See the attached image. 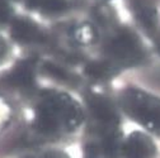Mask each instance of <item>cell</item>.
I'll return each mask as SVG.
<instances>
[{
    "mask_svg": "<svg viewBox=\"0 0 160 158\" xmlns=\"http://www.w3.org/2000/svg\"><path fill=\"white\" fill-rule=\"evenodd\" d=\"M84 120L80 104L61 91L45 90L34 110V129L43 137L75 132Z\"/></svg>",
    "mask_w": 160,
    "mask_h": 158,
    "instance_id": "cell-1",
    "label": "cell"
},
{
    "mask_svg": "<svg viewBox=\"0 0 160 158\" xmlns=\"http://www.w3.org/2000/svg\"><path fill=\"white\" fill-rule=\"evenodd\" d=\"M119 105L131 120L160 137V97L136 87H127L119 95Z\"/></svg>",
    "mask_w": 160,
    "mask_h": 158,
    "instance_id": "cell-2",
    "label": "cell"
},
{
    "mask_svg": "<svg viewBox=\"0 0 160 158\" xmlns=\"http://www.w3.org/2000/svg\"><path fill=\"white\" fill-rule=\"evenodd\" d=\"M107 60L119 70L140 66L146 60V49L140 38L128 27H116L106 42Z\"/></svg>",
    "mask_w": 160,
    "mask_h": 158,
    "instance_id": "cell-3",
    "label": "cell"
},
{
    "mask_svg": "<svg viewBox=\"0 0 160 158\" xmlns=\"http://www.w3.org/2000/svg\"><path fill=\"white\" fill-rule=\"evenodd\" d=\"M87 105L98 124L101 135L119 129V115L109 97L90 92L87 95Z\"/></svg>",
    "mask_w": 160,
    "mask_h": 158,
    "instance_id": "cell-4",
    "label": "cell"
},
{
    "mask_svg": "<svg viewBox=\"0 0 160 158\" xmlns=\"http://www.w3.org/2000/svg\"><path fill=\"white\" fill-rule=\"evenodd\" d=\"M130 8L138 26L155 42L160 51V24L154 3L151 0H130Z\"/></svg>",
    "mask_w": 160,
    "mask_h": 158,
    "instance_id": "cell-5",
    "label": "cell"
},
{
    "mask_svg": "<svg viewBox=\"0 0 160 158\" xmlns=\"http://www.w3.org/2000/svg\"><path fill=\"white\" fill-rule=\"evenodd\" d=\"M158 148L154 139L142 132H132L123 138L121 158H156Z\"/></svg>",
    "mask_w": 160,
    "mask_h": 158,
    "instance_id": "cell-6",
    "label": "cell"
},
{
    "mask_svg": "<svg viewBox=\"0 0 160 158\" xmlns=\"http://www.w3.org/2000/svg\"><path fill=\"white\" fill-rule=\"evenodd\" d=\"M10 35L15 42L22 44L42 43L45 41L43 30L33 21L24 16H18L10 22Z\"/></svg>",
    "mask_w": 160,
    "mask_h": 158,
    "instance_id": "cell-7",
    "label": "cell"
},
{
    "mask_svg": "<svg viewBox=\"0 0 160 158\" xmlns=\"http://www.w3.org/2000/svg\"><path fill=\"white\" fill-rule=\"evenodd\" d=\"M4 81L7 85L28 91L36 86V62L34 60H23L18 62L9 73H7Z\"/></svg>",
    "mask_w": 160,
    "mask_h": 158,
    "instance_id": "cell-8",
    "label": "cell"
},
{
    "mask_svg": "<svg viewBox=\"0 0 160 158\" xmlns=\"http://www.w3.org/2000/svg\"><path fill=\"white\" fill-rule=\"evenodd\" d=\"M119 70L116 65H113L111 61L106 60H99L89 62L85 66V73L88 77L93 78L95 81H108L114 76L119 73Z\"/></svg>",
    "mask_w": 160,
    "mask_h": 158,
    "instance_id": "cell-9",
    "label": "cell"
},
{
    "mask_svg": "<svg viewBox=\"0 0 160 158\" xmlns=\"http://www.w3.org/2000/svg\"><path fill=\"white\" fill-rule=\"evenodd\" d=\"M123 134L117 129L101 135V154L103 158H121Z\"/></svg>",
    "mask_w": 160,
    "mask_h": 158,
    "instance_id": "cell-10",
    "label": "cell"
},
{
    "mask_svg": "<svg viewBox=\"0 0 160 158\" xmlns=\"http://www.w3.org/2000/svg\"><path fill=\"white\" fill-rule=\"evenodd\" d=\"M71 37L74 42L82 46H90L94 44L98 39L97 28L90 23H82L78 24L71 29Z\"/></svg>",
    "mask_w": 160,
    "mask_h": 158,
    "instance_id": "cell-11",
    "label": "cell"
},
{
    "mask_svg": "<svg viewBox=\"0 0 160 158\" xmlns=\"http://www.w3.org/2000/svg\"><path fill=\"white\" fill-rule=\"evenodd\" d=\"M94 18L95 21L101 24L103 28H109L111 30L117 27V15L114 9H112L109 5L102 4L98 5L94 9Z\"/></svg>",
    "mask_w": 160,
    "mask_h": 158,
    "instance_id": "cell-12",
    "label": "cell"
},
{
    "mask_svg": "<svg viewBox=\"0 0 160 158\" xmlns=\"http://www.w3.org/2000/svg\"><path fill=\"white\" fill-rule=\"evenodd\" d=\"M43 72L46 75H48L50 77L55 78V80L60 81V82H64V84H75L78 82V78L71 75L69 71H66L64 67L61 66H57L55 63H51V62H45L43 63Z\"/></svg>",
    "mask_w": 160,
    "mask_h": 158,
    "instance_id": "cell-13",
    "label": "cell"
},
{
    "mask_svg": "<svg viewBox=\"0 0 160 158\" xmlns=\"http://www.w3.org/2000/svg\"><path fill=\"white\" fill-rule=\"evenodd\" d=\"M69 4L68 0H43L39 10L45 15H60L66 12Z\"/></svg>",
    "mask_w": 160,
    "mask_h": 158,
    "instance_id": "cell-14",
    "label": "cell"
},
{
    "mask_svg": "<svg viewBox=\"0 0 160 158\" xmlns=\"http://www.w3.org/2000/svg\"><path fill=\"white\" fill-rule=\"evenodd\" d=\"M12 119V108L9 103L0 96V129H3Z\"/></svg>",
    "mask_w": 160,
    "mask_h": 158,
    "instance_id": "cell-15",
    "label": "cell"
},
{
    "mask_svg": "<svg viewBox=\"0 0 160 158\" xmlns=\"http://www.w3.org/2000/svg\"><path fill=\"white\" fill-rule=\"evenodd\" d=\"M13 8L12 0H0V26L12 22Z\"/></svg>",
    "mask_w": 160,
    "mask_h": 158,
    "instance_id": "cell-16",
    "label": "cell"
},
{
    "mask_svg": "<svg viewBox=\"0 0 160 158\" xmlns=\"http://www.w3.org/2000/svg\"><path fill=\"white\" fill-rule=\"evenodd\" d=\"M28 158H70V157L61 151H48L38 157H28Z\"/></svg>",
    "mask_w": 160,
    "mask_h": 158,
    "instance_id": "cell-17",
    "label": "cell"
},
{
    "mask_svg": "<svg viewBox=\"0 0 160 158\" xmlns=\"http://www.w3.org/2000/svg\"><path fill=\"white\" fill-rule=\"evenodd\" d=\"M28 9H39L43 0H21Z\"/></svg>",
    "mask_w": 160,
    "mask_h": 158,
    "instance_id": "cell-18",
    "label": "cell"
},
{
    "mask_svg": "<svg viewBox=\"0 0 160 158\" xmlns=\"http://www.w3.org/2000/svg\"><path fill=\"white\" fill-rule=\"evenodd\" d=\"M7 53H8V46H7L5 41H4V38L0 37V63L5 60Z\"/></svg>",
    "mask_w": 160,
    "mask_h": 158,
    "instance_id": "cell-19",
    "label": "cell"
},
{
    "mask_svg": "<svg viewBox=\"0 0 160 158\" xmlns=\"http://www.w3.org/2000/svg\"><path fill=\"white\" fill-rule=\"evenodd\" d=\"M84 158H99L97 148H95L94 146L87 147V149H85V157H84Z\"/></svg>",
    "mask_w": 160,
    "mask_h": 158,
    "instance_id": "cell-20",
    "label": "cell"
}]
</instances>
